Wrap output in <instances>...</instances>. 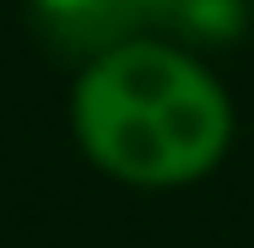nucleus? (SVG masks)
Masks as SVG:
<instances>
[{
    "label": "nucleus",
    "mask_w": 254,
    "mask_h": 248,
    "mask_svg": "<svg viewBox=\"0 0 254 248\" xmlns=\"http://www.w3.org/2000/svg\"><path fill=\"white\" fill-rule=\"evenodd\" d=\"M135 11H141V22H152V16H173L179 0H135Z\"/></svg>",
    "instance_id": "obj_4"
},
{
    "label": "nucleus",
    "mask_w": 254,
    "mask_h": 248,
    "mask_svg": "<svg viewBox=\"0 0 254 248\" xmlns=\"http://www.w3.org/2000/svg\"><path fill=\"white\" fill-rule=\"evenodd\" d=\"M70 124L103 173L141 189L195 184L233 141L222 81L184 49L152 38H130L81 70Z\"/></svg>",
    "instance_id": "obj_1"
},
{
    "label": "nucleus",
    "mask_w": 254,
    "mask_h": 248,
    "mask_svg": "<svg viewBox=\"0 0 254 248\" xmlns=\"http://www.w3.org/2000/svg\"><path fill=\"white\" fill-rule=\"evenodd\" d=\"M33 27L54 54L70 59H103L108 49L130 44V33L141 27L135 0H27Z\"/></svg>",
    "instance_id": "obj_2"
},
{
    "label": "nucleus",
    "mask_w": 254,
    "mask_h": 248,
    "mask_svg": "<svg viewBox=\"0 0 254 248\" xmlns=\"http://www.w3.org/2000/svg\"><path fill=\"white\" fill-rule=\"evenodd\" d=\"M168 22H173L179 33H190V38L227 44V38H238V33H244L249 5H244V0H179V11H173Z\"/></svg>",
    "instance_id": "obj_3"
}]
</instances>
